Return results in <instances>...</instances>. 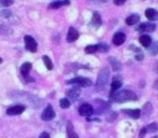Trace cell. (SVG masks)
Returning a JSON list of instances; mask_svg holds the SVG:
<instances>
[{"instance_id": "1", "label": "cell", "mask_w": 158, "mask_h": 138, "mask_svg": "<svg viewBox=\"0 0 158 138\" xmlns=\"http://www.w3.org/2000/svg\"><path fill=\"white\" fill-rule=\"evenodd\" d=\"M134 99H136V95L129 90L120 91V92L115 93V94L112 93V95H110V101H115V103H123V101H134Z\"/></svg>"}, {"instance_id": "2", "label": "cell", "mask_w": 158, "mask_h": 138, "mask_svg": "<svg viewBox=\"0 0 158 138\" xmlns=\"http://www.w3.org/2000/svg\"><path fill=\"white\" fill-rule=\"evenodd\" d=\"M108 77H110V71L107 68H102L99 73V77L97 79V86L99 89H102L106 83H107Z\"/></svg>"}, {"instance_id": "3", "label": "cell", "mask_w": 158, "mask_h": 138, "mask_svg": "<svg viewBox=\"0 0 158 138\" xmlns=\"http://www.w3.org/2000/svg\"><path fill=\"white\" fill-rule=\"evenodd\" d=\"M67 84H76L78 86H84V88H88V86H91V81L89 79L85 77H76L72 80H67L66 81Z\"/></svg>"}, {"instance_id": "4", "label": "cell", "mask_w": 158, "mask_h": 138, "mask_svg": "<svg viewBox=\"0 0 158 138\" xmlns=\"http://www.w3.org/2000/svg\"><path fill=\"white\" fill-rule=\"evenodd\" d=\"M24 41H25V48L29 51V52H36L37 51V42L35 41L33 37L31 36H25L24 37Z\"/></svg>"}, {"instance_id": "5", "label": "cell", "mask_w": 158, "mask_h": 138, "mask_svg": "<svg viewBox=\"0 0 158 138\" xmlns=\"http://www.w3.org/2000/svg\"><path fill=\"white\" fill-rule=\"evenodd\" d=\"M55 116V112L53 110V107L51 105H48L44 111L41 114V119L44 121H51Z\"/></svg>"}, {"instance_id": "6", "label": "cell", "mask_w": 158, "mask_h": 138, "mask_svg": "<svg viewBox=\"0 0 158 138\" xmlns=\"http://www.w3.org/2000/svg\"><path fill=\"white\" fill-rule=\"evenodd\" d=\"M93 113V107L89 104H84L79 108V114L82 116H90Z\"/></svg>"}, {"instance_id": "7", "label": "cell", "mask_w": 158, "mask_h": 138, "mask_svg": "<svg viewBox=\"0 0 158 138\" xmlns=\"http://www.w3.org/2000/svg\"><path fill=\"white\" fill-rule=\"evenodd\" d=\"M25 110V107L22 105H16L13 107H10L9 109H7V114L9 116H19V114L23 113Z\"/></svg>"}, {"instance_id": "8", "label": "cell", "mask_w": 158, "mask_h": 138, "mask_svg": "<svg viewBox=\"0 0 158 138\" xmlns=\"http://www.w3.org/2000/svg\"><path fill=\"white\" fill-rule=\"evenodd\" d=\"M66 95H67L68 98H70V101H77V99L79 98V96H80V89H79L78 86H74V88H72L69 91H67Z\"/></svg>"}, {"instance_id": "9", "label": "cell", "mask_w": 158, "mask_h": 138, "mask_svg": "<svg viewBox=\"0 0 158 138\" xmlns=\"http://www.w3.org/2000/svg\"><path fill=\"white\" fill-rule=\"evenodd\" d=\"M156 29V25L153 23H142L140 26L136 28L138 31H146V33H152Z\"/></svg>"}, {"instance_id": "10", "label": "cell", "mask_w": 158, "mask_h": 138, "mask_svg": "<svg viewBox=\"0 0 158 138\" xmlns=\"http://www.w3.org/2000/svg\"><path fill=\"white\" fill-rule=\"evenodd\" d=\"M126 41V35L123 33H116L113 37V42L116 45H121Z\"/></svg>"}, {"instance_id": "11", "label": "cell", "mask_w": 158, "mask_h": 138, "mask_svg": "<svg viewBox=\"0 0 158 138\" xmlns=\"http://www.w3.org/2000/svg\"><path fill=\"white\" fill-rule=\"evenodd\" d=\"M78 37H79L78 31H77L74 27H70V28L68 29V33H67V41L74 42L78 39Z\"/></svg>"}, {"instance_id": "12", "label": "cell", "mask_w": 158, "mask_h": 138, "mask_svg": "<svg viewBox=\"0 0 158 138\" xmlns=\"http://www.w3.org/2000/svg\"><path fill=\"white\" fill-rule=\"evenodd\" d=\"M68 5H69L68 0H56V1H53L52 3L49 5V9H59V8L63 7V6H68Z\"/></svg>"}, {"instance_id": "13", "label": "cell", "mask_w": 158, "mask_h": 138, "mask_svg": "<svg viewBox=\"0 0 158 138\" xmlns=\"http://www.w3.org/2000/svg\"><path fill=\"white\" fill-rule=\"evenodd\" d=\"M121 85H123V79H121L120 76H116V77H114L113 82H112V92L117 91Z\"/></svg>"}, {"instance_id": "14", "label": "cell", "mask_w": 158, "mask_h": 138, "mask_svg": "<svg viewBox=\"0 0 158 138\" xmlns=\"http://www.w3.org/2000/svg\"><path fill=\"white\" fill-rule=\"evenodd\" d=\"M145 16H146L149 21H156V20H158V12L156 11L155 9L149 8V9H147L146 11H145Z\"/></svg>"}, {"instance_id": "15", "label": "cell", "mask_w": 158, "mask_h": 138, "mask_svg": "<svg viewBox=\"0 0 158 138\" xmlns=\"http://www.w3.org/2000/svg\"><path fill=\"white\" fill-rule=\"evenodd\" d=\"M140 43L142 44L144 48H149L152 44V38L148 35H142L140 37Z\"/></svg>"}, {"instance_id": "16", "label": "cell", "mask_w": 158, "mask_h": 138, "mask_svg": "<svg viewBox=\"0 0 158 138\" xmlns=\"http://www.w3.org/2000/svg\"><path fill=\"white\" fill-rule=\"evenodd\" d=\"M139 21H140V16H139L138 14H132V15L128 16V18H126V24L131 26V25L138 24Z\"/></svg>"}, {"instance_id": "17", "label": "cell", "mask_w": 158, "mask_h": 138, "mask_svg": "<svg viewBox=\"0 0 158 138\" xmlns=\"http://www.w3.org/2000/svg\"><path fill=\"white\" fill-rule=\"evenodd\" d=\"M123 112L133 119H139L141 116L140 109H126V110H123Z\"/></svg>"}, {"instance_id": "18", "label": "cell", "mask_w": 158, "mask_h": 138, "mask_svg": "<svg viewBox=\"0 0 158 138\" xmlns=\"http://www.w3.org/2000/svg\"><path fill=\"white\" fill-rule=\"evenodd\" d=\"M108 61H110V65H112V67H113V69H114V70L118 71V70H120V69H121V64L117 58H115V57L112 56V57H110V58H108Z\"/></svg>"}, {"instance_id": "19", "label": "cell", "mask_w": 158, "mask_h": 138, "mask_svg": "<svg viewBox=\"0 0 158 138\" xmlns=\"http://www.w3.org/2000/svg\"><path fill=\"white\" fill-rule=\"evenodd\" d=\"M66 129H67V137L68 138H79L78 135L76 134V132L74 131V126H73L72 122L67 123V127H66Z\"/></svg>"}, {"instance_id": "20", "label": "cell", "mask_w": 158, "mask_h": 138, "mask_svg": "<svg viewBox=\"0 0 158 138\" xmlns=\"http://www.w3.org/2000/svg\"><path fill=\"white\" fill-rule=\"evenodd\" d=\"M102 24V18H101V15H100L98 12H94L92 15V25L95 27H99L100 25Z\"/></svg>"}, {"instance_id": "21", "label": "cell", "mask_w": 158, "mask_h": 138, "mask_svg": "<svg viewBox=\"0 0 158 138\" xmlns=\"http://www.w3.org/2000/svg\"><path fill=\"white\" fill-rule=\"evenodd\" d=\"M31 69V63H24L22 66H21V73L25 77V76H27L29 73Z\"/></svg>"}, {"instance_id": "22", "label": "cell", "mask_w": 158, "mask_h": 138, "mask_svg": "<svg viewBox=\"0 0 158 138\" xmlns=\"http://www.w3.org/2000/svg\"><path fill=\"white\" fill-rule=\"evenodd\" d=\"M152 110H153V107H152V104L151 103H146L144 105V107H143L142 111H141V113H143V116H147L151 114Z\"/></svg>"}, {"instance_id": "23", "label": "cell", "mask_w": 158, "mask_h": 138, "mask_svg": "<svg viewBox=\"0 0 158 138\" xmlns=\"http://www.w3.org/2000/svg\"><path fill=\"white\" fill-rule=\"evenodd\" d=\"M149 53H151L152 55L158 54V41H156L155 43L151 44V46H149Z\"/></svg>"}, {"instance_id": "24", "label": "cell", "mask_w": 158, "mask_h": 138, "mask_svg": "<svg viewBox=\"0 0 158 138\" xmlns=\"http://www.w3.org/2000/svg\"><path fill=\"white\" fill-rule=\"evenodd\" d=\"M42 61H44V65L47 66V68H48L49 70H51L53 68V65H52V61H51V59L49 58L47 55H44V56H42Z\"/></svg>"}, {"instance_id": "25", "label": "cell", "mask_w": 158, "mask_h": 138, "mask_svg": "<svg viewBox=\"0 0 158 138\" xmlns=\"http://www.w3.org/2000/svg\"><path fill=\"white\" fill-rule=\"evenodd\" d=\"M85 51H86L87 54H93V53H95L98 51V44H95V45H88L86 46V49H85Z\"/></svg>"}, {"instance_id": "26", "label": "cell", "mask_w": 158, "mask_h": 138, "mask_svg": "<svg viewBox=\"0 0 158 138\" xmlns=\"http://www.w3.org/2000/svg\"><path fill=\"white\" fill-rule=\"evenodd\" d=\"M60 106H61L62 108H64V109H67V108L70 107V101H68L67 98H62L61 101H60Z\"/></svg>"}, {"instance_id": "27", "label": "cell", "mask_w": 158, "mask_h": 138, "mask_svg": "<svg viewBox=\"0 0 158 138\" xmlns=\"http://www.w3.org/2000/svg\"><path fill=\"white\" fill-rule=\"evenodd\" d=\"M108 50H110V48L105 43H102L101 42V43L98 44V51H100V52H107Z\"/></svg>"}, {"instance_id": "28", "label": "cell", "mask_w": 158, "mask_h": 138, "mask_svg": "<svg viewBox=\"0 0 158 138\" xmlns=\"http://www.w3.org/2000/svg\"><path fill=\"white\" fill-rule=\"evenodd\" d=\"M14 3V0H0V5L5 8H8Z\"/></svg>"}, {"instance_id": "29", "label": "cell", "mask_w": 158, "mask_h": 138, "mask_svg": "<svg viewBox=\"0 0 158 138\" xmlns=\"http://www.w3.org/2000/svg\"><path fill=\"white\" fill-rule=\"evenodd\" d=\"M157 127H158L157 123H151V124H148V126L146 127V129L148 132H151V133H154V132L157 131Z\"/></svg>"}, {"instance_id": "30", "label": "cell", "mask_w": 158, "mask_h": 138, "mask_svg": "<svg viewBox=\"0 0 158 138\" xmlns=\"http://www.w3.org/2000/svg\"><path fill=\"white\" fill-rule=\"evenodd\" d=\"M146 132H147L146 127H143V128L141 129L140 134H139V138H143V137H144V136H145V134H146Z\"/></svg>"}, {"instance_id": "31", "label": "cell", "mask_w": 158, "mask_h": 138, "mask_svg": "<svg viewBox=\"0 0 158 138\" xmlns=\"http://www.w3.org/2000/svg\"><path fill=\"white\" fill-rule=\"evenodd\" d=\"M127 0H114V3L116 6H123Z\"/></svg>"}, {"instance_id": "32", "label": "cell", "mask_w": 158, "mask_h": 138, "mask_svg": "<svg viewBox=\"0 0 158 138\" xmlns=\"http://www.w3.org/2000/svg\"><path fill=\"white\" fill-rule=\"evenodd\" d=\"M39 138H50V136H49L48 133H46V132H44V133L40 134V137Z\"/></svg>"}, {"instance_id": "33", "label": "cell", "mask_w": 158, "mask_h": 138, "mask_svg": "<svg viewBox=\"0 0 158 138\" xmlns=\"http://www.w3.org/2000/svg\"><path fill=\"white\" fill-rule=\"evenodd\" d=\"M116 116H117V113H113L112 116H110V118H108V121H110V122H112L113 119H115V118H116Z\"/></svg>"}, {"instance_id": "34", "label": "cell", "mask_w": 158, "mask_h": 138, "mask_svg": "<svg viewBox=\"0 0 158 138\" xmlns=\"http://www.w3.org/2000/svg\"><path fill=\"white\" fill-rule=\"evenodd\" d=\"M143 57H144V56H143V54H142V53H141L140 55H136L135 58L138 59V61H141V59H143Z\"/></svg>"}, {"instance_id": "35", "label": "cell", "mask_w": 158, "mask_h": 138, "mask_svg": "<svg viewBox=\"0 0 158 138\" xmlns=\"http://www.w3.org/2000/svg\"><path fill=\"white\" fill-rule=\"evenodd\" d=\"M154 88L157 89V90H158V80H156L155 83H154Z\"/></svg>"}, {"instance_id": "36", "label": "cell", "mask_w": 158, "mask_h": 138, "mask_svg": "<svg viewBox=\"0 0 158 138\" xmlns=\"http://www.w3.org/2000/svg\"><path fill=\"white\" fill-rule=\"evenodd\" d=\"M2 63V58H0V64Z\"/></svg>"}, {"instance_id": "37", "label": "cell", "mask_w": 158, "mask_h": 138, "mask_svg": "<svg viewBox=\"0 0 158 138\" xmlns=\"http://www.w3.org/2000/svg\"><path fill=\"white\" fill-rule=\"evenodd\" d=\"M100 1H102V2H104V1H106V0H100Z\"/></svg>"}, {"instance_id": "38", "label": "cell", "mask_w": 158, "mask_h": 138, "mask_svg": "<svg viewBox=\"0 0 158 138\" xmlns=\"http://www.w3.org/2000/svg\"><path fill=\"white\" fill-rule=\"evenodd\" d=\"M153 138H158V137H153Z\"/></svg>"}]
</instances>
